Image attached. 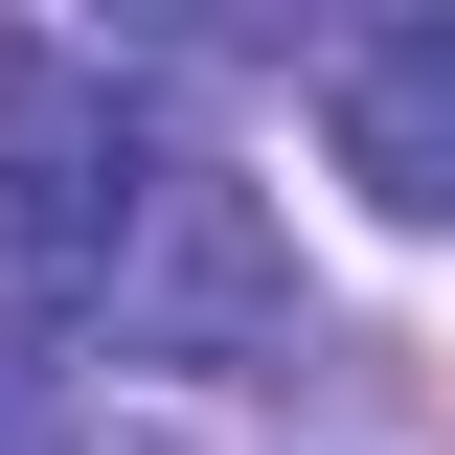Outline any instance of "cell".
Wrapping results in <instances>:
<instances>
[{"label": "cell", "mask_w": 455, "mask_h": 455, "mask_svg": "<svg viewBox=\"0 0 455 455\" xmlns=\"http://www.w3.org/2000/svg\"><path fill=\"white\" fill-rule=\"evenodd\" d=\"M160 114H137V68L114 46H68V23H23V46H0V274L46 296H114L137 274V228H160Z\"/></svg>", "instance_id": "cell-1"}, {"label": "cell", "mask_w": 455, "mask_h": 455, "mask_svg": "<svg viewBox=\"0 0 455 455\" xmlns=\"http://www.w3.org/2000/svg\"><path fill=\"white\" fill-rule=\"evenodd\" d=\"M319 137H341V182L387 228H455V23L433 0H387V23L319 46Z\"/></svg>", "instance_id": "cell-2"}, {"label": "cell", "mask_w": 455, "mask_h": 455, "mask_svg": "<svg viewBox=\"0 0 455 455\" xmlns=\"http://www.w3.org/2000/svg\"><path fill=\"white\" fill-rule=\"evenodd\" d=\"M114 341H205V364H251V341H274V251H251V205H228V182H160L137 274H114Z\"/></svg>", "instance_id": "cell-3"}, {"label": "cell", "mask_w": 455, "mask_h": 455, "mask_svg": "<svg viewBox=\"0 0 455 455\" xmlns=\"http://www.w3.org/2000/svg\"><path fill=\"white\" fill-rule=\"evenodd\" d=\"M0 455H92V364L46 296H0Z\"/></svg>", "instance_id": "cell-4"}]
</instances>
